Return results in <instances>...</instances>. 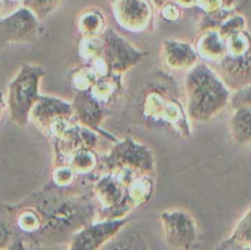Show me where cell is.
Returning a JSON list of instances; mask_svg holds the SVG:
<instances>
[{
  "mask_svg": "<svg viewBox=\"0 0 251 250\" xmlns=\"http://www.w3.org/2000/svg\"><path fill=\"white\" fill-rule=\"evenodd\" d=\"M31 206L41 215L42 227L29 239L41 247L65 244L77 230L96 221L97 206L92 193L71 188H59L51 181L32 193L24 202L17 205Z\"/></svg>",
  "mask_w": 251,
  "mask_h": 250,
  "instance_id": "1",
  "label": "cell"
},
{
  "mask_svg": "<svg viewBox=\"0 0 251 250\" xmlns=\"http://www.w3.org/2000/svg\"><path fill=\"white\" fill-rule=\"evenodd\" d=\"M184 88L186 114L199 123L208 122L222 112L233 93L212 66L201 60L186 71Z\"/></svg>",
  "mask_w": 251,
  "mask_h": 250,
  "instance_id": "2",
  "label": "cell"
},
{
  "mask_svg": "<svg viewBox=\"0 0 251 250\" xmlns=\"http://www.w3.org/2000/svg\"><path fill=\"white\" fill-rule=\"evenodd\" d=\"M225 56L213 64L217 73L232 92L251 85V31L234 32L225 38Z\"/></svg>",
  "mask_w": 251,
  "mask_h": 250,
  "instance_id": "3",
  "label": "cell"
},
{
  "mask_svg": "<svg viewBox=\"0 0 251 250\" xmlns=\"http://www.w3.org/2000/svg\"><path fill=\"white\" fill-rule=\"evenodd\" d=\"M46 71L42 66L24 64L7 86L6 104L10 119L17 126H26L29 122V114L38 100L39 86Z\"/></svg>",
  "mask_w": 251,
  "mask_h": 250,
  "instance_id": "4",
  "label": "cell"
},
{
  "mask_svg": "<svg viewBox=\"0 0 251 250\" xmlns=\"http://www.w3.org/2000/svg\"><path fill=\"white\" fill-rule=\"evenodd\" d=\"M100 172H131L134 174H152L156 169L153 153L149 146L131 137L118 140L109 152L100 154Z\"/></svg>",
  "mask_w": 251,
  "mask_h": 250,
  "instance_id": "5",
  "label": "cell"
},
{
  "mask_svg": "<svg viewBox=\"0 0 251 250\" xmlns=\"http://www.w3.org/2000/svg\"><path fill=\"white\" fill-rule=\"evenodd\" d=\"M139 174L131 172H100L92 181L91 193L97 206L96 220H115L126 193V186Z\"/></svg>",
  "mask_w": 251,
  "mask_h": 250,
  "instance_id": "6",
  "label": "cell"
},
{
  "mask_svg": "<svg viewBox=\"0 0 251 250\" xmlns=\"http://www.w3.org/2000/svg\"><path fill=\"white\" fill-rule=\"evenodd\" d=\"M166 244L171 250H199L201 233L193 213L184 208H168L161 212Z\"/></svg>",
  "mask_w": 251,
  "mask_h": 250,
  "instance_id": "7",
  "label": "cell"
},
{
  "mask_svg": "<svg viewBox=\"0 0 251 250\" xmlns=\"http://www.w3.org/2000/svg\"><path fill=\"white\" fill-rule=\"evenodd\" d=\"M102 39L104 44V59L109 65L110 73L124 75L149 54L140 50L110 27H107L103 32Z\"/></svg>",
  "mask_w": 251,
  "mask_h": 250,
  "instance_id": "8",
  "label": "cell"
},
{
  "mask_svg": "<svg viewBox=\"0 0 251 250\" xmlns=\"http://www.w3.org/2000/svg\"><path fill=\"white\" fill-rule=\"evenodd\" d=\"M113 16L122 28L134 33L150 32L154 26L152 0H109Z\"/></svg>",
  "mask_w": 251,
  "mask_h": 250,
  "instance_id": "9",
  "label": "cell"
},
{
  "mask_svg": "<svg viewBox=\"0 0 251 250\" xmlns=\"http://www.w3.org/2000/svg\"><path fill=\"white\" fill-rule=\"evenodd\" d=\"M127 221V218L93 221L73 235L68 250H100L126 227Z\"/></svg>",
  "mask_w": 251,
  "mask_h": 250,
  "instance_id": "10",
  "label": "cell"
},
{
  "mask_svg": "<svg viewBox=\"0 0 251 250\" xmlns=\"http://www.w3.org/2000/svg\"><path fill=\"white\" fill-rule=\"evenodd\" d=\"M41 20L25 5L0 19V42L5 44L26 43L37 38Z\"/></svg>",
  "mask_w": 251,
  "mask_h": 250,
  "instance_id": "11",
  "label": "cell"
},
{
  "mask_svg": "<svg viewBox=\"0 0 251 250\" xmlns=\"http://www.w3.org/2000/svg\"><path fill=\"white\" fill-rule=\"evenodd\" d=\"M71 105H73V118L77 124L102 135L113 144L118 141L117 137L102 129V124L107 118L105 113L107 107L98 102L91 95L90 91H77L74 100H71Z\"/></svg>",
  "mask_w": 251,
  "mask_h": 250,
  "instance_id": "12",
  "label": "cell"
},
{
  "mask_svg": "<svg viewBox=\"0 0 251 250\" xmlns=\"http://www.w3.org/2000/svg\"><path fill=\"white\" fill-rule=\"evenodd\" d=\"M98 135L93 130L81 126L77 123H74L60 137L53 139L54 149V166L65 164L66 158L81 147L96 149L98 144Z\"/></svg>",
  "mask_w": 251,
  "mask_h": 250,
  "instance_id": "13",
  "label": "cell"
},
{
  "mask_svg": "<svg viewBox=\"0 0 251 250\" xmlns=\"http://www.w3.org/2000/svg\"><path fill=\"white\" fill-rule=\"evenodd\" d=\"M60 117H73L71 102L55 96H39L29 114V120L44 135H48L51 122Z\"/></svg>",
  "mask_w": 251,
  "mask_h": 250,
  "instance_id": "14",
  "label": "cell"
},
{
  "mask_svg": "<svg viewBox=\"0 0 251 250\" xmlns=\"http://www.w3.org/2000/svg\"><path fill=\"white\" fill-rule=\"evenodd\" d=\"M161 59L163 65L173 71H189L200 61L193 44L172 38L162 42Z\"/></svg>",
  "mask_w": 251,
  "mask_h": 250,
  "instance_id": "15",
  "label": "cell"
},
{
  "mask_svg": "<svg viewBox=\"0 0 251 250\" xmlns=\"http://www.w3.org/2000/svg\"><path fill=\"white\" fill-rule=\"evenodd\" d=\"M154 190V183L151 174H139L126 186V193L119 210L117 211L115 220L127 218L130 213L147 203Z\"/></svg>",
  "mask_w": 251,
  "mask_h": 250,
  "instance_id": "16",
  "label": "cell"
},
{
  "mask_svg": "<svg viewBox=\"0 0 251 250\" xmlns=\"http://www.w3.org/2000/svg\"><path fill=\"white\" fill-rule=\"evenodd\" d=\"M65 164L75 172L77 178H86L87 180L92 179L93 181L100 173V156L96 149H77L66 158Z\"/></svg>",
  "mask_w": 251,
  "mask_h": 250,
  "instance_id": "17",
  "label": "cell"
},
{
  "mask_svg": "<svg viewBox=\"0 0 251 250\" xmlns=\"http://www.w3.org/2000/svg\"><path fill=\"white\" fill-rule=\"evenodd\" d=\"M195 48L201 61L213 65L225 56V38L221 36L218 29H207L201 32Z\"/></svg>",
  "mask_w": 251,
  "mask_h": 250,
  "instance_id": "18",
  "label": "cell"
},
{
  "mask_svg": "<svg viewBox=\"0 0 251 250\" xmlns=\"http://www.w3.org/2000/svg\"><path fill=\"white\" fill-rule=\"evenodd\" d=\"M159 122L169 125L179 136L184 139L191 135L190 119L186 114L185 107L176 98H167L166 107Z\"/></svg>",
  "mask_w": 251,
  "mask_h": 250,
  "instance_id": "19",
  "label": "cell"
},
{
  "mask_svg": "<svg viewBox=\"0 0 251 250\" xmlns=\"http://www.w3.org/2000/svg\"><path fill=\"white\" fill-rule=\"evenodd\" d=\"M123 91V75L110 73L97 78L90 92L104 107L114 102Z\"/></svg>",
  "mask_w": 251,
  "mask_h": 250,
  "instance_id": "20",
  "label": "cell"
},
{
  "mask_svg": "<svg viewBox=\"0 0 251 250\" xmlns=\"http://www.w3.org/2000/svg\"><path fill=\"white\" fill-rule=\"evenodd\" d=\"M216 250H251V207L240 218L232 234Z\"/></svg>",
  "mask_w": 251,
  "mask_h": 250,
  "instance_id": "21",
  "label": "cell"
},
{
  "mask_svg": "<svg viewBox=\"0 0 251 250\" xmlns=\"http://www.w3.org/2000/svg\"><path fill=\"white\" fill-rule=\"evenodd\" d=\"M76 26L81 37H100L108 27L104 14L98 7L83 10L77 16Z\"/></svg>",
  "mask_w": 251,
  "mask_h": 250,
  "instance_id": "22",
  "label": "cell"
},
{
  "mask_svg": "<svg viewBox=\"0 0 251 250\" xmlns=\"http://www.w3.org/2000/svg\"><path fill=\"white\" fill-rule=\"evenodd\" d=\"M233 109L229 122L230 135L235 144L243 146L251 142V107L242 105Z\"/></svg>",
  "mask_w": 251,
  "mask_h": 250,
  "instance_id": "23",
  "label": "cell"
},
{
  "mask_svg": "<svg viewBox=\"0 0 251 250\" xmlns=\"http://www.w3.org/2000/svg\"><path fill=\"white\" fill-rule=\"evenodd\" d=\"M124 230V229H123ZM119 232L100 250H150L141 234L137 232Z\"/></svg>",
  "mask_w": 251,
  "mask_h": 250,
  "instance_id": "24",
  "label": "cell"
},
{
  "mask_svg": "<svg viewBox=\"0 0 251 250\" xmlns=\"http://www.w3.org/2000/svg\"><path fill=\"white\" fill-rule=\"evenodd\" d=\"M42 223L43 221L36 208L31 206L19 207V212L16 215V225L22 233L31 237L41 229Z\"/></svg>",
  "mask_w": 251,
  "mask_h": 250,
  "instance_id": "25",
  "label": "cell"
},
{
  "mask_svg": "<svg viewBox=\"0 0 251 250\" xmlns=\"http://www.w3.org/2000/svg\"><path fill=\"white\" fill-rule=\"evenodd\" d=\"M77 54L85 64L104 56V44L102 36L81 37L77 46Z\"/></svg>",
  "mask_w": 251,
  "mask_h": 250,
  "instance_id": "26",
  "label": "cell"
},
{
  "mask_svg": "<svg viewBox=\"0 0 251 250\" xmlns=\"http://www.w3.org/2000/svg\"><path fill=\"white\" fill-rule=\"evenodd\" d=\"M98 77L100 76L88 64H83L71 71L69 75V82L76 92L77 91H90Z\"/></svg>",
  "mask_w": 251,
  "mask_h": 250,
  "instance_id": "27",
  "label": "cell"
},
{
  "mask_svg": "<svg viewBox=\"0 0 251 250\" xmlns=\"http://www.w3.org/2000/svg\"><path fill=\"white\" fill-rule=\"evenodd\" d=\"M167 97H164L162 93L156 92H150L146 96L144 102V114L145 117L149 119L156 120L159 122L161 120L162 114H163L164 107H166Z\"/></svg>",
  "mask_w": 251,
  "mask_h": 250,
  "instance_id": "28",
  "label": "cell"
},
{
  "mask_svg": "<svg viewBox=\"0 0 251 250\" xmlns=\"http://www.w3.org/2000/svg\"><path fill=\"white\" fill-rule=\"evenodd\" d=\"M77 175L68 164H56L51 171L50 181L59 188H71L77 181Z\"/></svg>",
  "mask_w": 251,
  "mask_h": 250,
  "instance_id": "29",
  "label": "cell"
},
{
  "mask_svg": "<svg viewBox=\"0 0 251 250\" xmlns=\"http://www.w3.org/2000/svg\"><path fill=\"white\" fill-rule=\"evenodd\" d=\"M237 5L238 0H196V7L206 15L217 14L226 10L234 11Z\"/></svg>",
  "mask_w": 251,
  "mask_h": 250,
  "instance_id": "30",
  "label": "cell"
},
{
  "mask_svg": "<svg viewBox=\"0 0 251 250\" xmlns=\"http://www.w3.org/2000/svg\"><path fill=\"white\" fill-rule=\"evenodd\" d=\"M244 28H248L247 17L242 14L233 12L232 15H229V16L221 24V26L218 27V32H220V34L223 38H226V37H228L229 34Z\"/></svg>",
  "mask_w": 251,
  "mask_h": 250,
  "instance_id": "31",
  "label": "cell"
},
{
  "mask_svg": "<svg viewBox=\"0 0 251 250\" xmlns=\"http://www.w3.org/2000/svg\"><path fill=\"white\" fill-rule=\"evenodd\" d=\"M61 0H24L22 5L28 7L39 20H43L58 6Z\"/></svg>",
  "mask_w": 251,
  "mask_h": 250,
  "instance_id": "32",
  "label": "cell"
},
{
  "mask_svg": "<svg viewBox=\"0 0 251 250\" xmlns=\"http://www.w3.org/2000/svg\"><path fill=\"white\" fill-rule=\"evenodd\" d=\"M159 14L166 21L178 22L183 16V7L176 0H164L159 6Z\"/></svg>",
  "mask_w": 251,
  "mask_h": 250,
  "instance_id": "33",
  "label": "cell"
},
{
  "mask_svg": "<svg viewBox=\"0 0 251 250\" xmlns=\"http://www.w3.org/2000/svg\"><path fill=\"white\" fill-rule=\"evenodd\" d=\"M229 104L233 108L242 107V105L251 107V85L233 92Z\"/></svg>",
  "mask_w": 251,
  "mask_h": 250,
  "instance_id": "34",
  "label": "cell"
},
{
  "mask_svg": "<svg viewBox=\"0 0 251 250\" xmlns=\"http://www.w3.org/2000/svg\"><path fill=\"white\" fill-rule=\"evenodd\" d=\"M12 237H14V234H12L10 225L0 218V249H6V247L11 242Z\"/></svg>",
  "mask_w": 251,
  "mask_h": 250,
  "instance_id": "35",
  "label": "cell"
},
{
  "mask_svg": "<svg viewBox=\"0 0 251 250\" xmlns=\"http://www.w3.org/2000/svg\"><path fill=\"white\" fill-rule=\"evenodd\" d=\"M5 250H29L28 243H27L26 239H24L22 237H12L11 242L7 245Z\"/></svg>",
  "mask_w": 251,
  "mask_h": 250,
  "instance_id": "36",
  "label": "cell"
},
{
  "mask_svg": "<svg viewBox=\"0 0 251 250\" xmlns=\"http://www.w3.org/2000/svg\"><path fill=\"white\" fill-rule=\"evenodd\" d=\"M181 7L185 9H191V7H196V0H176Z\"/></svg>",
  "mask_w": 251,
  "mask_h": 250,
  "instance_id": "37",
  "label": "cell"
},
{
  "mask_svg": "<svg viewBox=\"0 0 251 250\" xmlns=\"http://www.w3.org/2000/svg\"><path fill=\"white\" fill-rule=\"evenodd\" d=\"M6 107H7V104H6V96L4 95V92H1V91H0V117H1L2 112H4V109Z\"/></svg>",
  "mask_w": 251,
  "mask_h": 250,
  "instance_id": "38",
  "label": "cell"
},
{
  "mask_svg": "<svg viewBox=\"0 0 251 250\" xmlns=\"http://www.w3.org/2000/svg\"><path fill=\"white\" fill-rule=\"evenodd\" d=\"M154 1H156V4H157V6H161V5L162 4H163V2H164V0H154Z\"/></svg>",
  "mask_w": 251,
  "mask_h": 250,
  "instance_id": "39",
  "label": "cell"
},
{
  "mask_svg": "<svg viewBox=\"0 0 251 250\" xmlns=\"http://www.w3.org/2000/svg\"><path fill=\"white\" fill-rule=\"evenodd\" d=\"M9 1H12V2H22L24 0H9Z\"/></svg>",
  "mask_w": 251,
  "mask_h": 250,
  "instance_id": "40",
  "label": "cell"
},
{
  "mask_svg": "<svg viewBox=\"0 0 251 250\" xmlns=\"http://www.w3.org/2000/svg\"><path fill=\"white\" fill-rule=\"evenodd\" d=\"M1 7H2V2H1V0H0V11H1Z\"/></svg>",
  "mask_w": 251,
  "mask_h": 250,
  "instance_id": "41",
  "label": "cell"
},
{
  "mask_svg": "<svg viewBox=\"0 0 251 250\" xmlns=\"http://www.w3.org/2000/svg\"><path fill=\"white\" fill-rule=\"evenodd\" d=\"M0 250H2V249H0Z\"/></svg>",
  "mask_w": 251,
  "mask_h": 250,
  "instance_id": "42",
  "label": "cell"
}]
</instances>
